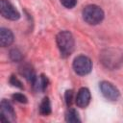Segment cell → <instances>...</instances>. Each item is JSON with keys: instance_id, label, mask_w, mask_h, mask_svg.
Returning a JSON list of instances; mask_svg holds the SVG:
<instances>
[{"instance_id": "cell-12", "label": "cell", "mask_w": 123, "mask_h": 123, "mask_svg": "<svg viewBox=\"0 0 123 123\" xmlns=\"http://www.w3.org/2000/svg\"><path fill=\"white\" fill-rule=\"evenodd\" d=\"M39 112L42 115H48L51 113V104H50L49 98H47V97L43 98V100L41 101L40 106H39Z\"/></svg>"}, {"instance_id": "cell-4", "label": "cell", "mask_w": 123, "mask_h": 123, "mask_svg": "<svg viewBox=\"0 0 123 123\" xmlns=\"http://www.w3.org/2000/svg\"><path fill=\"white\" fill-rule=\"evenodd\" d=\"M73 69L78 75H81V76L86 75L92 69V62L88 57L80 55L74 59Z\"/></svg>"}, {"instance_id": "cell-17", "label": "cell", "mask_w": 123, "mask_h": 123, "mask_svg": "<svg viewBox=\"0 0 123 123\" xmlns=\"http://www.w3.org/2000/svg\"><path fill=\"white\" fill-rule=\"evenodd\" d=\"M60 1H61L62 5L67 9H71L77 4V0H60Z\"/></svg>"}, {"instance_id": "cell-1", "label": "cell", "mask_w": 123, "mask_h": 123, "mask_svg": "<svg viewBox=\"0 0 123 123\" xmlns=\"http://www.w3.org/2000/svg\"><path fill=\"white\" fill-rule=\"evenodd\" d=\"M56 40L62 57L66 58L70 56L74 50V38L72 34L68 31H62L58 34Z\"/></svg>"}, {"instance_id": "cell-14", "label": "cell", "mask_w": 123, "mask_h": 123, "mask_svg": "<svg viewBox=\"0 0 123 123\" xmlns=\"http://www.w3.org/2000/svg\"><path fill=\"white\" fill-rule=\"evenodd\" d=\"M10 58L13 62H19V61L22 60V54L18 49L13 48V49H12L10 51Z\"/></svg>"}, {"instance_id": "cell-10", "label": "cell", "mask_w": 123, "mask_h": 123, "mask_svg": "<svg viewBox=\"0 0 123 123\" xmlns=\"http://www.w3.org/2000/svg\"><path fill=\"white\" fill-rule=\"evenodd\" d=\"M32 85H33L35 90H37V91H43L47 87V86H48V79L44 75L37 76L35 81L32 83Z\"/></svg>"}, {"instance_id": "cell-11", "label": "cell", "mask_w": 123, "mask_h": 123, "mask_svg": "<svg viewBox=\"0 0 123 123\" xmlns=\"http://www.w3.org/2000/svg\"><path fill=\"white\" fill-rule=\"evenodd\" d=\"M20 73H21V75H23L29 82H31V83H33L34 81H35V79H36V77H37V75L35 74V71L33 70V68L29 65V64H24V65H22L21 67H20Z\"/></svg>"}, {"instance_id": "cell-7", "label": "cell", "mask_w": 123, "mask_h": 123, "mask_svg": "<svg viewBox=\"0 0 123 123\" xmlns=\"http://www.w3.org/2000/svg\"><path fill=\"white\" fill-rule=\"evenodd\" d=\"M0 111V118L3 122H13L15 120V112L13 108L7 100L1 101Z\"/></svg>"}, {"instance_id": "cell-3", "label": "cell", "mask_w": 123, "mask_h": 123, "mask_svg": "<svg viewBox=\"0 0 123 123\" xmlns=\"http://www.w3.org/2000/svg\"><path fill=\"white\" fill-rule=\"evenodd\" d=\"M83 18L86 23L96 25L104 19V12L99 6L88 5L83 10Z\"/></svg>"}, {"instance_id": "cell-5", "label": "cell", "mask_w": 123, "mask_h": 123, "mask_svg": "<svg viewBox=\"0 0 123 123\" xmlns=\"http://www.w3.org/2000/svg\"><path fill=\"white\" fill-rule=\"evenodd\" d=\"M0 12L3 17L10 20H17L20 17L18 11L14 8V6L9 0L0 1Z\"/></svg>"}, {"instance_id": "cell-9", "label": "cell", "mask_w": 123, "mask_h": 123, "mask_svg": "<svg viewBox=\"0 0 123 123\" xmlns=\"http://www.w3.org/2000/svg\"><path fill=\"white\" fill-rule=\"evenodd\" d=\"M13 42V35L11 30L7 28L0 29V45L2 47L10 46Z\"/></svg>"}, {"instance_id": "cell-6", "label": "cell", "mask_w": 123, "mask_h": 123, "mask_svg": "<svg viewBox=\"0 0 123 123\" xmlns=\"http://www.w3.org/2000/svg\"><path fill=\"white\" fill-rule=\"evenodd\" d=\"M100 86V90L102 92V94L104 95V97L110 101H116L119 96H120V93H119V90L110 82H107V81H103L100 83L99 85Z\"/></svg>"}, {"instance_id": "cell-13", "label": "cell", "mask_w": 123, "mask_h": 123, "mask_svg": "<svg viewBox=\"0 0 123 123\" xmlns=\"http://www.w3.org/2000/svg\"><path fill=\"white\" fill-rule=\"evenodd\" d=\"M65 120L67 122H70V123H77V122L81 121L79 114L75 109H69L68 110V111L66 112V115H65Z\"/></svg>"}, {"instance_id": "cell-16", "label": "cell", "mask_w": 123, "mask_h": 123, "mask_svg": "<svg viewBox=\"0 0 123 123\" xmlns=\"http://www.w3.org/2000/svg\"><path fill=\"white\" fill-rule=\"evenodd\" d=\"M12 99L15 100L16 102H19V103H23V104L27 103V97L25 95L21 94V93H15V94H13L12 95Z\"/></svg>"}, {"instance_id": "cell-2", "label": "cell", "mask_w": 123, "mask_h": 123, "mask_svg": "<svg viewBox=\"0 0 123 123\" xmlns=\"http://www.w3.org/2000/svg\"><path fill=\"white\" fill-rule=\"evenodd\" d=\"M101 61L103 64L111 69H114L118 67L123 62V55L118 50L114 49H107L101 54Z\"/></svg>"}, {"instance_id": "cell-15", "label": "cell", "mask_w": 123, "mask_h": 123, "mask_svg": "<svg viewBox=\"0 0 123 123\" xmlns=\"http://www.w3.org/2000/svg\"><path fill=\"white\" fill-rule=\"evenodd\" d=\"M64 98H65V102H66V105L68 107H70L73 103V100H74V92L72 89H69V90H66L65 91V94H64Z\"/></svg>"}, {"instance_id": "cell-8", "label": "cell", "mask_w": 123, "mask_h": 123, "mask_svg": "<svg viewBox=\"0 0 123 123\" xmlns=\"http://www.w3.org/2000/svg\"><path fill=\"white\" fill-rule=\"evenodd\" d=\"M90 102V91L86 87H82L79 89L77 96L75 98V103L79 108H86Z\"/></svg>"}, {"instance_id": "cell-18", "label": "cell", "mask_w": 123, "mask_h": 123, "mask_svg": "<svg viewBox=\"0 0 123 123\" xmlns=\"http://www.w3.org/2000/svg\"><path fill=\"white\" fill-rule=\"evenodd\" d=\"M10 83H11V85H12L13 86H16V87H18V88H23L22 83H21L15 76H12V77H11Z\"/></svg>"}]
</instances>
